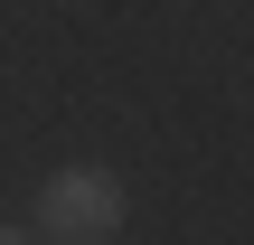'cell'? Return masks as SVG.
Instances as JSON below:
<instances>
[{"label":"cell","mask_w":254,"mask_h":245,"mask_svg":"<svg viewBox=\"0 0 254 245\" xmlns=\"http://www.w3.org/2000/svg\"><path fill=\"white\" fill-rule=\"evenodd\" d=\"M28 236H57V245H113L123 236V179L113 170H47L38 179V208H28Z\"/></svg>","instance_id":"6da1fadb"}]
</instances>
